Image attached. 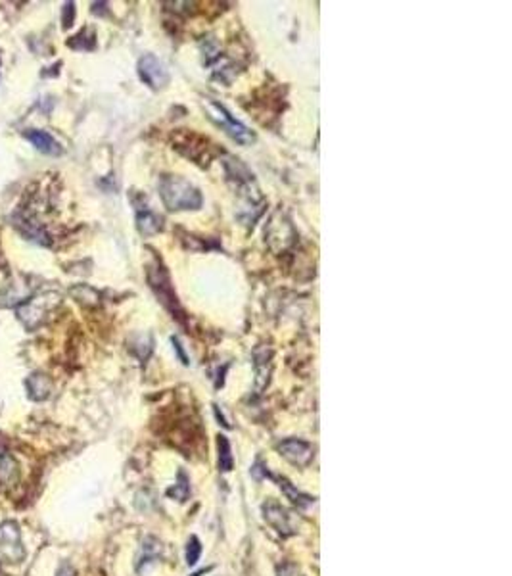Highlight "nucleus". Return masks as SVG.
<instances>
[{
    "label": "nucleus",
    "mask_w": 512,
    "mask_h": 576,
    "mask_svg": "<svg viewBox=\"0 0 512 576\" xmlns=\"http://www.w3.org/2000/svg\"><path fill=\"white\" fill-rule=\"evenodd\" d=\"M157 186H159L162 202L171 212H188V210L202 208V192L184 177L164 175L159 179Z\"/></svg>",
    "instance_id": "obj_1"
},
{
    "label": "nucleus",
    "mask_w": 512,
    "mask_h": 576,
    "mask_svg": "<svg viewBox=\"0 0 512 576\" xmlns=\"http://www.w3.org/2000/svg\"><path fill=\"white\" fill-rule=\"evenodd\" d=\"M203 108H205L207 116H209L232 140H236L242 147H248V145H253V142H255L253 131H250L244 123H240L222 104L215 102L212 98H205V100H203Z\"/></svg>",
    "instance_id": "obj_2"
},
{
    "label": "nucleus",
    "mask_w": 512,
    "mask_h": 576,
    "mask_svg": "<svg viewBox=\"0 0 512 576\" xmlns=\"http://www.w3.org/2000/svg\"><path fill=\"white\" fill-rule=\"evenodd\" d=\"M148 281H150V286H152L155 296L162 300V303L169 312L173 313V317H181L179 315L181 308H179L177 294L173 292V286H171V281H169V273L165 271V267L159 262H155L154 267L148 269Z\"/></svg>",
    "instance_id": "obj_3"
},
{
    "label": "nucleus",
    "mask_w": 512,
    "mask_h": 576,
    "mask_svg": "<svg viewBox=\"0 0 512 576\" xmlns=\"http://www.w3.org/2000/svg\"><path fill=\"white\" fill-rule=\"evenodd\" d=\"M0 559L16 563L23 559V547H21L20 528L16 523H4L0 525Z\"/></svg>",
    "instance_id": "obj_4"
},
{
    "label": "nucleus",
    "mask_w": 512,
    "mask_h": 576,
    "mask_svg": "<svg viewBox=\"0 0 512 576\" xmlns=\"http://www.w3.org/2000/svg\"><path fill=\"white\" fill-rule=\"evenodd\" d=\"M138 75L150 88H164L169 83V71L165 69L164 62L155 58L154 54H144L138 60Z\"/></svg>",
    "instance_id": "obj_5"
},
{
    "label": "nucleus",
    "mask_w": 512,
    "mask_h": 576,
    "mask_svg": "<svg viewBox=\"0 0 512 576\" xmlns=\"http://www.w3.org/2000/svg\"><path fill=\"white\" fill-rule=\"evenodd\" d=\"M277 449L281 451V455L288 459L290 463L294 465H300V467H305L309 465L313 458H315V449L311 446L309 442L300 438H286L277 444Z\"/></svg>",
    "instance_id": "obj_6"
},
{
    "label": "nucleus",
    "mask_w": 512,
    "mask_h": 576,
    "mask_svg": "<svg viewBox=\"0 0 512 576\" xmlns=\"http://www.w3.org/2000/svg\"><path fill=\"white\" fill-rule=\"evenodd\" d=\"M263 518L271 525L279 534H282V536H290V534H294V528H292V517L290 513L286 511V509L282 508L281 503H277V501H272V499H269V501H265L263 503Z\"/></svg>",
    "instance_id": "obj_7"
},
{
    "label": "nucleus",
    "mask_w": 512,
    "mask_h": 576,
    "mask_svg": "<svg viewBox=\"0 0 512 576\" xmlns=\"http://www.w3.org/2000/svg\"><path fill=\"white\" fill-rule=\"evenodd\" d=\"M54 305V302H49V294L47 296H37V298H33L31 302H25L21 303L20 308H18V315H20V319L27 327H37L39 325V321L47 315V312H49L50 308Z\"/></svg>",
    "instance_id": "obj_8"
},
{
    "label": "nucleus",
    "mask_w": 512,
    "mask_h": 576,
    "mask_svg": "<svg viewBox=\"0 0 512 576\" xmlns=\"http://www.w3.org/2000/svg\"><path fill=\"white\" fill-rule=\"evenodd\" d=\"M25 138H27L37 150H40L42 154H49V156H58V154H62L60 142L52 137V135H49L47 131H37V129H33V131H27V133H25Z\"/></svg>",
    "instance_id": "obj_9"
},
{
    "label": "nucleus",
    "mask_w": 512,
    "mask_h": 576,
    "mask_svg": "<svg viewBox=\"0 0 512 576\" xmlns=\"http://www.w3.org/2000/svg\"><path fill=\"white\" fill-rule=\"evenodd\" d=\"M162 221H164V219L155 214V212L148 210L146 205L144 208H138V210H136V227H138L140 235L150 236V235H155V233H159V231H162V227H164Z\"/></svg>",
    "instance_id": "obj_10"
},
{
    "label": "nucleus",
    "mask_w": 512,
    "mask_h": 576,
    "mask_svg": "<svg viewBox=\"0 0 512 576\" xmlns=\"http://www.w3.org/2000/svg\"><path fill=\"white\" fill-rule=\"evenodd\" d=\"M265 477L277 480L282 492L286 494V498L290 499L292 503H296L298 508H309V505H313V501H315V499L311 498V496H307V494L300 492V490L296 488V486H294L288 479H284V477H274V475H271L269 471H267V475H265Z\"/></svg>",
    "instance_id": "obj_11"
},
{
    "label": "nucleus",
    "mask_w": 512,
    "mask_h": 576,
    "mask_svg": "<svg viewBox=\"0 0 512 576\" xmlns=\"http://www.w3.org/2000/svg\"><path fill=\"white\" fill-rule=\"evenodd\" d=\"M217 448H219V469L222 473H231L234 467V458H232L231 442L225 434L217 436Z\"/></svg>",
    "instance_id": "obj_12"
},
{
    "label": "nucleus",
    "mask_w": 512,
    "mask_h": 576,
    "mask_svg": "<svg viewBox=\"0 0 512 576\" xmlns=\"http://www.w3.org/2000/svg\"><path fill=\"white\" fill-rule=\"evenodd\" d=\"M29 394L33 400H44L50 394V381L44 375H33L27 382Z\"/></svg>",
    "instance_id": "obj_13"
},
{
    "label": "nucleus",
    "mask_w": 512,
    "mask_h": 576,
    "mask_svg": "<svg viewBox=\"0 0 512 576\" xmlns=\"http://www.w3.org/2000/svg\"><path fill=\"white\" fill-rule=\"evenodd\" d=\"M18 467H16V461L12 455L4 453L0 455V482L6 484V482H14L18 479Z\"/></svg>",
    "instance_id": "obj_14"
},
{
    "label": "nucleus",
    "mask_w": 512,
    "mask_h": 576,
    "mask_svg": "<svg viewBox=\"0 0 512 576\" xmlns=\"http://www.w3.org/2000/svg\"><path fill=\"white\" fill-rule=\"evenodd\" d=\"M159 551H162V544L155 538H146L144 544H142V557L138 559V566L142 565V563L144 565L154 563L157 555H159Z\"/></svg>",
    "instance_id": "obj_15"
},
{
    "label": "nucleus",
    "mask_w": 512,
    "mask_h": 576,
    "mask_svg": "<svg viewBox=\"0 0 512 576\" xmlns=\"http://www.w3.org/2000/svg\"><path fill=\"white\" fill-rule=\"evenodd\" d=\"M167 496L179 499V501H186L188 499V496H190V482H188V477L184 475L183 471L179 473L177 484H175L173 488L167 490Z\"/></svg>",
    "instance_id": "obj_16"
},
{
    "label": "nucleus",
    "mask_w": 512,
    "mask_h": 576,
    "mask_svg": "<svg viewBox=\"0 0 512 576\" xmlns=\"http://www.w3.org/2000/svg\"><path fill=\"white\" fill-rule=\"evenodd\" d=\"M200 555H202V544H200L198 538L192 536L188 540V546H186V563L194 566L200 561Z\"/></svg>",
    "instance_id": "obj_17"
},
{
    "label": "nucleus",
    "mask_w": 512,
    "mask_h": 576,
    "mask_svg": "<svg viewBox=\"0 0 512 576\" xmlns=\"http://www.w3.org/2000/svg\"><path fill=\"white\" fill-rule=\"evenodd\" d=\"M277 576H301V575H300V571H298V566L292 565V563H284V565L279 566Z\"/></svg>",
    "instance_id": "obj_18"
},
{
    "label": "nucleus",
    "mask_w": 512,
    "mask_h": 576,
    "mask_svg": "<svg viewBox=\"0 0 512 576\" xmlns=\"http://www.w3.org/2000/svg\"><path fill=\"white\" fill-rule=\"evenodd\" d=\"M73 14H75V8H73L71 2H68V4L64 6V27H71V23H73Z\"/></svg>",
    "instance_id": "obj_19"
},
{
    "label": "nucleus",
    "mask_w": 512,
    "mask_h": 576,
    "mask_svg": "<svg viewBox=\"0 0 512 576\" xmlns=\"http://www.w3.org/2000/svg\"><path fill=\"white\" fill-rule=\"evenodd\" d=\"M58 576H75V573H73V568H71L68 563H64L62 568L58 571Z\"/></svg>",
    "instance_id": "obj_20"
}]
</instances>
